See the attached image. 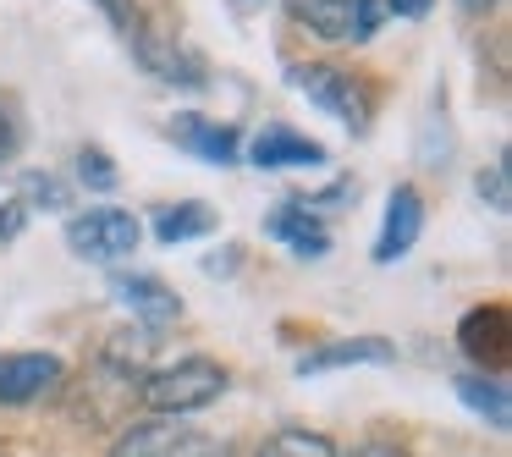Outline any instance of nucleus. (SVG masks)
<instances>
[{
  "mask_svg": "<svg viewBox=\"0 0 512 457\" xmlns=\"http://www.w3.org/2000/svg\"><path fill=\"white\" fill-rule=\"evenodd\" d=\"M204 457H232V452H226V446H221V441H215V446H210V452H204Z\"/></svg>",
  "mask_w": 512,
  "mask_h": 457,
  "instance_id": "nucleus-28",
  "label": "nucleus"
},
{
  "mask_svg": "<svg viewBox=\"0 0 512 457\" xmlns=\"http://www.w3.org/2000/svg\"><path fill=\"white\" fill-rule=\"evenodd\" d=\"M457 347H463L479 369H507V358H512V314L501 309V303H479V309H468L463 325H457Z\"/></svg>",
  "mask_w": 512,
  "mask_h": 457,
  "instance_id": "nucleus-7",
  "label": "nucleus"
},
{
  "mask_svg": "<svg viewBox=\"0 0 512 457\" xmlns=\"http://www.w3.org/2000/svg\"><path fill=\"white\" fill-rule=\"evenodd\" d=\"M397 347L386 336H347V342H325L314 353L298 358V375H325V369H347V364H391Z\"/></svg>",
  "mask_w": 512,
  "mask_h": 457,
  "instance_id": "nucleus-13",
  "label": "nucleus"
},
{
  "mask_svg": "<svg viewBox=\"0 0 512 457\" xmlns=\"http://www.w3.org/2000/svg\"><path fill=\"white\" fill-rule=\"evenodd\" d=\"M111 298L122 303L138 325H149V331L182 320V298L160 276H111Z\"/></svg>",
  "mask_w": 512,
  "mask_h": 457,
  "instance_id": "nucleus-11",
  "label": "nucleus"
},
{
  "mask_svg": "<svg viewBox=\"0 0 512 457\" xmlns=\"http://www.w3.org/2000/svg\"><path fill=\"white\" fill-rule=\"evenodd\" d=\"M380 0H353V45H369L375 39V28H380Z\"/></svg>",
  "mask_w": 512,
  "mask_h": 457,
  "instance_id": "nucleus-21",
  "label": "nucleus"
},
{
  "mask_svg": "<svg viewBox=\"0 0 512 457\" xmlns=\"http://www.w3.org/2000/svg\"><path fill=\"white\" fill-rule=\"evenodd\" d=\"M457 397H463L490 430H507L512 424V397H507V386H501L496 375H463L457 380Z\"/></svg>",
  "mask_w": 512,
  "mask_h": 457,
  "instance_id": "nucleus-16",
  "label": "nucleus"
},
{
  "mask_svg": "<svg viewBox=\"0 0 512 457\" xmlns=\"http://www.w3.org/2000/svg\"><path fill=\"white\" fill-rule=\"evenodd\" d=\"M287 78H292V89H298L303 100L320 105L325 116H336L347 133H364L369 116H375V94L364 89V78H353V72H342V67L309 61V67H292Z\"/></svg>",
  "mask_w": 512,
  "mask_h": 457,
  "instance_id": "nucleus-2",
  "label": "nucleus"
},
{
  "mask_svg": "<svg viewBox=\"0 0 512 457\" xmlns=\"http://www.w3.org/2000/svg\"><path fill=\"white\" fill-rule=\"evenodd\" d=\"M171 138H177L182 149H193L199 160H210V166H237V160H243V138H237V127H226V122L177 116V122H171Z\"/></svg>",
  "mask_w": 512,
  "mask_h": 457,
  "instance_id": "nucleus-12",
  "label": "nucleus"
},
{
  "mask_svg": "<svg viewBox=\"0 0 512 457\" xmlns=\"http://www.w3.org/2000/svg\"><path fill=\"white\" fill-rule=\"evenodd\" d=\"M105 17H111V28H122V34H133L138 28V12H133V0H94Z\"/></svg>",
  "mask_w": 512,
  "mask_h": 457,
  "instance_id": "nucleus-23",
  "label": "nucleus"
},
{
  "mask_svg": "<svg viewBox=\"0 0 512 457\" xmlns=\"http://www.w3.org/2000/svg\"><path fill=\"white\" fill-rule=\"evenodd\" d=\"M226 386H232V375L215 358H177V364H160L138 380V402L160 419H188V413L215 408Z\"/></svg>",
  "mask_w": 512,
  "mask_h": 457,
  "instance_id": "nucleus-1",
  "label": "nucleus"
},
{
  "mask_svg": "<svg viewBox=\"0 0 512 457\" xmlns=\"http://www.w3.org/2000/svg\"><path fill=\"white\" fill-rule=\"evenodd\" d=\"M287 12L325 45H353V0H287Z\"/></svg>",
  "mask_w": 512,
  "mask_h": 457,
  "instance_id": "nucleus-14",
  "label": "nucleus"
},
{
  "mask_svg": "<svg viewBox=\"0 0 512 457\" xmlns=\"http://www.w3.org/2000/svg\"><path fill=\"white\" fill-rule=\"evenodd\" d=\"M127 45H133L138 67L149 72V78L171 83V89H210V61L199 56V50H188L182 39H166V34H149L144 23L127 34Z\"/></svg>",
  "mask_w": 512,
  "mask_h": 457,
  "instance_id": "nucleus-5",
  "label": "nucleus"
},
{
  "mask_svg": "<svg viewBox=\"0 0 512 457\" xmlns=\"http://www.w3.org/2000/svg\"><path fill=\"white\" fill-rule=\"evenodd\" d=\"M144 237L133 210H116V204H94V210L72 215L67 221V248L89 265H111V259H127Z\"/></svg>",
  "mask_w": 512,
  "mask_h": 457,
  "instance_id": "nucleus-3",
  "label": "nucleus"
},
{
  "mask_svg": "<svg viewBox=\"0 0 512 457\" xmlns=\"http://www.w3.org/2000/svg\"><path fill=\"white\" fill-rule=\"evenodd\" d=\"M430 6H435V0H380V12L402 17V23H419V17H430Z\"/></svg>",
  "mask_w": 512,
  "mask_h": 457,
  "instance_id": "nucleus-24",
  "label": "nucleus"
},
{
  "mask_svg": "<svg viewBox=\"0 0 512 457\" xmlns=\"http://www.w3.org/2000/svg\"><path fill=\"white\" fill-rule=\"evenodd\" d=\"M67 182L56 177H34V171H23V204H50V210H67Z\"/></svg>",
  "mask_w": 512,
  "mask_h": 457,
  "instance_id": "nucleus-19",
  "label": "nucleus"
},
{
  "mask_svg": "<svg viewBox=\"0 0 512 457\" xmlns=\"http://www.w3.org/2000/svg\"><path fill=\"white\" fill-rule=\"evenodd\" d=\"M12 149H17V127H12V116L0 111V160L12 155Z\"/></svg>",
  "mask_w": 512,
  "mask_h": 457,
  "instance_id": "nucleus-26",
  "label": "nucleus"
},
{
  "mask_svg": "<svg viewBox=\"0 0 512 457\" xmlns=\"http://www.w3.org/2000/svg\"><path fill=\"white\" fill-rule=\"evenodd\" d=\"M457 6H463V12H496L501 0H457Z\"/></svg>",
  "mask_w": 512,
  "mask_h": 457,
  "instance_id": "nucleus-27",
  "label": "nucleus"
},
{
  "mask_svg": "<svg viewBox=\"0 0 512 457\" xmlns=\"http://www.w3.org/2000/svg\"><path fill=\"white\" fill-rule=\"evenodd\" d=\"M265 237H270V243H281V248H292L298 259H325V254H331V226H325L309 204H298V199L276 204V210L265 215Z\"/></svg>",
  "mask_w": 512,
  "mask_h": 457,
  "instance_id": "nucleus-10",
  "label": "nucleus"
},
{
  "mask_svg": "<svg viewBox=\"0 0 512 457\" xmlns=\"http://www.w3.org/2000/svg\"><path fill=\"white\" fill-rule=\"evenodd\" d=\"M479 199H490V210L507 215L512 210V188H507V160H496L490 171H479Z\"/></svg>",
  "mask_w": 512,
  "mask_h": 457,
  "instance_id": "nucleus-20",
  "label": "nucleus"
},
{
  "mask_svg": "<svg viewBox=\"0 0 512 457\" xmlns=\"http://www.w3.org/2000/svg\"><path fill=\"white\" fill-rule=\"evenodd\" d=\"M72 171H78V182L89 193H116V188H122V171H116V160L105 155L100 144H83L78 160H72Z\"/></svg>",
  "mask_w": 512,
  "mask_h": 457,
  "instance_id": "nucleus-18",
  "label": "nucleus"
},
{
  "mask_svg": "<svg viewBox=\"0 0 512 457\" xmlns=\"http://www.w3.org/2000/svg\"><path fill=\"white\" fill-rule=\"evenodd\" d=\"M23 226H28V204L23 199H6V204H0V243H12Z\"/></svg>",
  "mask_w": 512,
  "mask_h": 457,
  "instance_id": "nucleus-22",
  "label": "nucleus"
},
{
  "mask_svg": "<svg viewBox=\"0 0 512 457\" xmlns=\"http://www.w3.org/2000/svg\"><path fill=\"white\" fill-rule=\"evenodd\" d=\"M347 457H413L408 446H397V441H364V446H353Z\"/></svg>",
  "mask_w": 512,
  "mask_h": 457,
  "instance_id": "nucleus-25",
  "label": "nucleus"
},
{
  "mask_svg": "<svg viewBox=\"0 0 512 457\" xmlns=\"http://www.w3.org/2000/svg\"><path fill=\"white\" fill-rule=\"evenodd\" d=\"M259 457H336V441L320 430H276L259 446Z\"/></svg>",
  "mask_w": 512,
  "mask_h": 457,
  "instance_id": "nucleus-17",
  "label": "nucleus"
},
{
  "mask_svg": "<svg viewBox=\"0 0 512 457\" xmlns=\"http://www.w3.org/2000/svg\"><path fill=\"white\" fill-rule=\"evenodd\" d=\"M67 380L56 353H0V408H28Z\"/></svg>",
  "mask_w": 512,
  "mask_h": 457,
  "instance_id": "nucleus-6",
  "label": "nucleus"
},
{
  "mask_svg": "<svg viewBox=\"0 0 512 457\" xmlns=\"http://www.w3.org/2000/svg\"><path fill=\"white\" fill-rule=\"evenodd\" d=\"M248 166L254 171H287V166H325V144H314V138L292 133L287 122H265L254 138H248Z\"/></svg>",
  "mask_w": 512,
  "mask_h": 457,
  "instance_id": "nucleus-9",
  "label": "nucleus"
},
{
  "mask_svg": "<svg viewBox=\"0 0 512 457\" xmlns=\"http://www.w3.org/2000/svg\"><path fill=\"white\" fill-rule=\"evenodd\" d=\"M424 232V193L413 182H397L386 193V221H380V237H375V265H397Z\"/></svg>",
  "mask_w": 512,
  "mask_h": 457,
  "instance_id": "nucleus-8",
  "label": "nucleus"
},
{
  "mask_svg": "<svg viewBox=\"0 0 512 457\" xmlns=\"http://www.w3.org/2000/svg\"><path fill=\"white\" fill-rule=\"evenodd\" d=\"M215 232V210L204 199H182V204H166V210H155V237L166 248L177 243H193V237Z\"/></svg>",
  "mask_w": 512,
  "mask_h": 457,
  "instance_id": "nucleus-15",
  "label": "nucleus"
},
{
  "mask_svg": "<svg viewBox=\"0 0 512 457\" xmlns=\"http://www.w3.org/2000/svg\"><path fill=\"white\" fill-rule=\"evenodd\" d=\"M210 446H215V435L193 430V424H182V419L149 413V419H133L116 435L111 457H204Z\"/></svg>",
  "mask_w": 512,
  "mask_h": 457,
  "instance_id": "nucleus-4",
  "label": "nucleus"
}]
</instances>
